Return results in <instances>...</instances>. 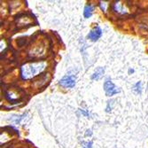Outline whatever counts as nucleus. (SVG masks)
I'll return each instance as SVG.
<instances>
[{"mask_svg":"<svg viewBox=\"0 0 148 148\" xmlns=\"http://www.w3.org/2000/svg\"><path fill=\"white\" fill-rule=\"evenodd\" d=\"M45 68V62H29L21 66V77L29 80L41 73Z\"/></svg>","mask_w":148,"mask_h":148,"instance_id":"f257e3e1","label":"nucleus"},{"mask_svg":"<svg viewBox=\"0 0 148 148\" xmlns=\"http://www.w3.org/2000/svg\"><path fill=\"white\" fill-rule=\"evenodd\" d=\"M104 90L106 94V96L111 97L114 94H117L120 92V89L117 88L110 80H106L104 84Z\"/></svg>","mask_w":148,"mask_h":148,"instance_id":"f03ea898","label":"nucleus"},{"mask_svg":"<svg viewBox=\"0 0 148 148\" xmlns=\"http://www.w3.org/2000/svg\"><path fill=\"white\" fill-rule=\"evenodd\" d=\"M59 84L64 88H73L75 85V78L73 75H66L60 81Z\"/></svg>","mask_w":148,"mask_h":148,"instance_id":"7ed1b4c3","label":"nucleus"},{"mask_svg":"<svg viewBox=\"0 0 148 148\" xmlns=\"http://www.w3.org/2000/svg\"><path fill=\"white\" fill-rule=\"evenodd\" d=\"M102 36V30L101 29L99 28V26H97L95 29H92L87 36V37L89 39H90L91 41H97V40H99Z\"/></svg>","mask_w":148,"mask_h":148,"instance_id":"20e7f679","label":"nucleus"},{"mask_svg":"<svg viewBox=\"0 0 148 148\" xmlns=\"http://www.w3.org/2000/svg\"><path fill=\"white\" fill-rule=\"evenodd\" d=\"M104 74H105V69L99 66V68H98L95 70V72L93 73V75H91V80L98 81V80L101 79L104 76Z\"/></svg>","mask_w":148,"mask_h":148,"instance_id":"39448f33","label":"nucleus"},{"mask_svg":"<svg viewBox=\"0 0 148 148\" xmlns=\"http://www.w3.org/2000/svg\"><path fill=\"white\" fill-rule=\"evenodd\" d=\"M92 12H93V6L91 5H87L84 8V15L86 19L90 18L92 15Z\"/></svg>","mask_w":148,"mask_h":148,"instance_id":"423d86ee","label":"nucleus"},{"mask_svg":"<svg viewBox=\"0 0 148 148\" xmlns=\"http://www.w3.org/2000/svg\"><path fill=\"white\" fill-rule=\"evenodd\" d=\"M114 102V99H111V100H109V101H107V106H106V113L111 112V110H112V108H113Z\"/></svg>","mask_w":148,"mask_h":148,"instance_id":"0eeeda50","label":"nucleus"},{"mask_svg":"<svg viewBox=\"0 0 148 148\" xmlns=\"http://www.w3.org/2000/svg\"><path fill=\"white\" fill-rule=\"evenodd\" d=\"M141 83L140 82H138V83H137L136 84V85H135V87H134V90H135L137 93H141Z\"/></svg>","mask_w":148,"mask_h":148,"instance_id":"6e6552de","label":"nucleus"},{"mask_svg":"<svg viewBox=\"0 0 148 148\" xmlns=\"http://www.w3.org/2000/svg\"><path fill=\"white\" fill-rule=\"evenodd\" d=\"M80 110V113L82 114H84V116H86V117H90V114L88 113V112H86V111H84V110H83V109H79Z\"/></svg>","mask_w":148,"mask_h":148,"instance_id":"1a4fd4ad","label":"nucleus"},{"mask_svg":"<svg viewBox=\"0 0 148 148\" xmlns=\"http://www.w3.org/2000/svg\"><path fill=\"white\" fill-rule=\"evenodd\" d=\"M91 134H92L91 130H86V133H85V136H91Z\"/></svg>","mask_w":148,"mask_h":148,"instance_id":"9d476101","label":"nucleus"},{"mask_svg":"<svg viewBox=\"0 0 148 148\" xmlns=\"http://www.w3.org/2000/svg\"><path fill=\"white\" fill-rule=\"evenodd\" d=\"M91 145H92V142H89V143L86 144V147H87V148H92Z\"/></svg>","mask_w":148,"mask_h":148,"instance_id":"9b49d317","label":"nucleus"},{"mask_svg":"<svg viewBox=\"0 0 148 148\" xmlns=\"http://www.w3.org/2000/svg\"><path fill=\"white\" fill-rule=\"evenodd\" d=\"M100 4H101V5H101V9H102L103 11H105V10H106V5H105V3H104V5H102V3H100Z\"/></svg>","mask_w":148,"mask_h":148,"instance_id":"f8f14e48","label":"nucleus"},{"mask_svg":"<svg viewBox=\"0 0 148 148\" xmlns=\"http://www.w3.org/2000/svg\"><path fill=\"white\" fill-rule=\"evenodd\" d=\"M133 72H134L133 69H130V70H129V74H131V73H133Z\"/></svg>","mask_w":148,"mask_h":148,"instance_id":"ddd939ff","label":"nucleus"}]
</instances>
